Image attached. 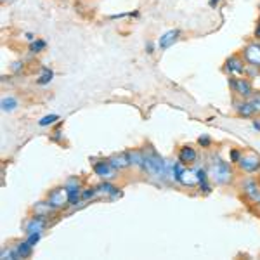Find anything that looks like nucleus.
<instances>
[{
    "label": "nucleus",
    "instance_id": "nucleus-1",
    "mask_svg": "<svg viewBox=\"0 0 260 260\" xmlns=\"http://www.w3.org/2000/svg\"><path fill=\"white\" fill-rule=\"evenodd\" d=\"M207 170L210 175V180L217 186H228L234 180V170L233 163L225 161L219 153H212L207 161Z\"/></svg>",
    "mask_w": 260,
    "mask_h": 260
},
{
    "label": "nucleus",
    "instance_id": "nucleus-2",
    "mask_svg": "<svg viewBox=\"0 0 260 260\" xmlns=\"http://www.w3.org/2000/svg\"><path fill=\"white\" fill-rule=\"evenodd\" d=\"M144 165H142V174L149 175V177H158V179H167V160L160 156L156 149L153 146H144Z\"/></svg>",
    "mask_w": 260,
    "mask_h": 260
},
{
    "label": "nucleus",
    "instance_id": "nucleus-3",
    "mask_svg": "<svg viewBox=\"0 0 260 260\" xmlns=\"http://www.w3.org/2000/svg\"><path fill=\"white\" fill-rule=\"evenodd\" d=\"M229 89L240 99H250L255 94L248 77H229Z\"/></svg>",
    "mask_w": 260,
    "mask_h": 260
},
{
    "label": "nucleus",
    "instance_id": "nucleus-4",
    "mask_svg": "<svg viewBox=\"0 0 260 260\" xmlns=\"http://www.w3.org/2000/svg\"><path fill=\"white\" fill-rule=\"evenodd\" d=\"M246 61L243 59V56H238V54H233L229 56L224 62V71L229 75V77H246Z\"/></svg>",
    "mask_w": 260,
    "mask_h": 260
},
{
    "label": "nucleus",
    "instance_id": "nucleus-5",
    "mask_svg": "<svg viewBox=\"0 0 260 260\" xmlns=\"http://www.w3.org/2000/svg\"><path fill=\"white\" fill-rule=\"evenodd\" d=\"M92 170L94 174L98 175L99 179L103 180H113L115 177H118V172L113 169V165L110 163V160H92Z\"/></svg>",
    "mask_w": 260,
    "mask_h": 260
},
{
    "label": "nucleus",
    "instance_id": "nucleus-6",
    "mask_svg": "<svg viewBox=\"0 0 260 260\" xmlns=\"http://www.w3.org/2000/svg\"><path fill=\"white\" fill-rule=\"evenodd\" d=\"M238 169L248 175L260 174V154L257 153H246L238 161Z\"/></svg>",
    "mask_w": 260,
    "mask_h": 260
},
{
    "label": "nucleus",
    "instance_id": "nucleus-7",
    "mask_svg": "<svg viewBox=\"0 0 260 260\" xmlns=\"http://www.w3.org/2000/svg\"><path fill=\"white\" fill-rule=\"evenodd\" d=\"M241 192L251 203H260V182L253 177H245L241 180Z\"/></svg>",
    "mask_w": 260,
    "mask_h": 260
},
{
    "label": "nucleus",
    "instance_id": "nucleus-8",
    "mask_svg": "<svg viewBox=\"0 0 260 260\" xmlns=\"http://www.w3.org/2000/svg\"><path fill=\"white\" fill-rule=\"evenodd\" d=\"M241 56H243V59L246 61V64L260 68V40L246 44L241 50Z\"/></svg>",
    "mask_w": 260,
    "mask_h": 260
},
{
    "label": "nucleus",
    "instance_id": "nucleus-9",
    "mask_svg": "<svg viewBox=\"0 0 260 260\" xmlns=\"http://www.w3.org/2000/svg\"><path fill=\"white\" fill-rule=\"evenodd\" d=\"M47 200L56 210H62L68 207V191H66V187H54L49 191Z\"/></svg>",
    "mask_w": 260,
    "mask_h": 260
},
{
    "label": "nucleus",
    "instance_id": "nucleus-10",
    "mask_svg": "<svg viewBox=\"0 0 260 260\" xmlns=\"http://www.w3.org/2000/svg\"><path fill=\"white\" fill-rule=\"evenodd\" d=\"M49 225V217L39 215V213H33V217H30L24 222V234H31V233H44V229Z\"/></svg>",
    "mask_w": 260,
    "mask_h": 260
},
{
    "label": "nucleus",
    "instance_id": "nucleus-11",
    "mask_svg": "<svg viewBox=\"0 0 260 260\" xmlns=\"http://www.w3.org/2000/svg\"><path fill=\"white\" fill-rule=\"evenodd\" d=\"M233 110L236 111V115L240 116V118H253V116H257V115H255L253 106L250 104L248 99L236 98L233 101Z\"/></svg>",
    "mask_w": 260,
    "mask_h": 260
},
{
    "label": "nucleus",
    "instance_id": "nucleus-12",
    "mask_svg": "<svg viewBox=\"0 0 260 260\" xmlns=\"http://www.w3.org/2000/svg\"><path fill=\"white\" fill-rule=\"evenodd\" d=\"M177 160L180 163H184V165H187V167L194 165V163L198 161V151H196L189 144L180 146V149H179V153H177Z\"/></svg>",
    "mask_w": 260,
    "mask_h": 260
},
{
    "label": "nucleus",
    "instance_id": "nucleus-13",
    "mask_svg": "<svg viewBox=\"0 0 260 260\" xmlns=\"http://www.w3.org/2000/svg\"><path fill=\"white\" fill-rule=\"evenodd\" d=\"M95 187H98L99 196H106V198H110L111 201L121 196L120 187H116L115 184L111 182V180H103V182H99Z\"/></svg>",
    "mask_w": 260,
    "mask_h": 260
},
{
    "label": "nucleus",
    "instance_id": "nucleus-14",
    "mask_svg": "<svg viewBox=\"0 0 260 260\" xmlns=\"http://www.w3.org/2000/svg\"><path fill=\"white\" fill-rule=\"evenodd\" d=\"M110 163L113 165V169H115L116 172H123L130 169V156H128V151H121V153H115L111 154L110 158Z\"/></svg>",
    "mask_w": 260,
    "mask_h": 260
},
{
    "label": "nucleus",
    "instance_id": "nucleus-15",
    "mask_svg": "<svg viewBox=\"0 0 260 260\" xmlns=\"http://www.w3.org/2000/svg\"><path fill=\"white\" fill-rule=\"evenodd\" d=\"M179 40H180V30H169V31L163 33L160 37V40H158V49L167 50L174 44H177Z\"/></svg>",
    "mask_w": 260,
    "mask_h": 260
},
{
    "label": "nucleus",
    "instance_id": "nucleus-16",
    "mask_svg": "<svg viewBox=\"0 0 260 260\" xmlns=\"http://www.w3.org/2000/svg\"><path fill=\"white\" fill-rule=\"evenodd\" d=\"M66 191H68V207L75 208H80L83 207V201H82V186H64Z\"/></svg>",
    "mask_w": 260,
    "mask_h": 260
},
{
    "label": "nucleus",
    "instance_id": "nucleus-17",
    "mask_svg": "<svg viewBox=\"0 0 260 260\" xmlns=\"http://www.w3.org/2000/svg\"><path fill=\"white\" fill-rule=\"evenodd\" d=\"M130 156V169L136 170H142V165H144V151L142 149H130L128 151Z\"/></svg>",
    "mask_w": 260,
    "mask_h": 260
},
{
    "label": "nucleus",
    "instance_id": "nucleus-18",
    "mask_svg": "<svg viewBox=\"0 0 260 260\" xmlns=\"http://www.w3.org/2000/svg\"><path fill=\"white\" fill-rule=\"evenodd\" d=\"M57 212L59 210H56V208L49 203V200L39 201V203H35V207H33V213H39V215H44V217H52L54 213H57Z\"/></svg>",
    "mask_w": 260,
    "mask_h": 260
},
{
    "label": "nucleus",
    "instance_id": "nucleus-19",
    "mask_svg": "<svg viewBox=\"0 0 260 260\" xmlns=\"http://www.w3.org/2000/svg\"><path fill=\"white\" fill-rule=\"evenodd\" d=\"M16 251L19 253V258H28V257H31V253H33V248L35 246H31L30 243H28L26 240L24 241H19V243H16Z\"/></svg>",
    "mask_w": 260,
    "mask_h": 260
},
{
    "label": "nucleus",
    "instance_id": "nucleus-20",
    "mask_svg": "<svg viewBox=\"0 0 260 260\" xmlns=\"http://www.w3.org/2000/svg\"><path fill=\"white\" fill-rule=\"evenodd\" d=\"M52 78H54V71L52 70H49V68H42V73H40V77L37 78V83L39 85H49L50 82H52Z\"/></svg>",
    "mask_w": 260,
    "mask_h": 260
},
{
    "label": "nucleus",
    "instance_id": "nucleus-21",
    "mask_svg": "<svg viewBox=\"0 0 260 260\" xmlns=\"http://www.w3.org/2000/svg\"><path fill=\"white\" fill-rule=\"evenodd\" d=\"M99 198V192H98V187H85L82 189V201L83 203H90L92 200Z\"/></svg>",
    "mask_w": 260,
    "mask_h": 260
},
{
    "label": "nucleus",
    "instance_id": "nucleus-22",
    "mask_svg": "<svg viewBox=\"0 0 260 260\" xmlns=\"http://www.w3.org/2000/svg\"><path fill=\"white\" fill-rule=\"evenodd\" d=\"M18 108V99L12 98V95H7V98L2 99V111L4 113H11Z\"/></svg>",
    "mask_w": 260,
    "mask_h": 260
},
{
    "label": "nucleus",
    "instance_id": "nucleus-23",
    "mask_svg": "<svg viewBox=\"0 0 260 260\" xmlns=\"http://www.w3.org/2000/svg\"><path fill=\"white\" fill-rule=\"evenodd\" d=\"M0 258L2 260H18L19 253L16 251V246H7V248H2V251H0Z\"/></svg>",
    "mask_w": 260,
    "mask_h": 260
},
{
    "label": "nucleus",
    "instance_id": "nucleus-24",
    "mask_svg": "<svg viewBox=\"0 0 260 260\" xmlns=\"http://www.w3.org/2000/svg\"><path fill=\"white\" fill-rule=\"evenodd\" d=\"M45 47H47V42L42 40V39H37V40L30 42V52H31V54H40V52H44Z\"/></svg>",
    "mask_w": 260,
    "mask_h": 260
},
{
    "label": "nucleus",
    "instance_id": "nucleus-25",
    "mask_svg": "<svg viewBox=\"0 0 260 260\" xmlns=\"http://www.w3.org/2000/svg\"><path fill=\"white\" fill-rule=\"evenodd\" d=\"M57 121H59V115H54V113H50V115L42 116V118L39 120V125H40V127H50V125L57 123Z\"/></svg>",
    "mask_w": 260,
    "mask_h": 260
},
{
    "label": "nucleus",
    "instance_id": "nucleus-26",
    "mask_svg": "<svg viewBox=\"0 0 260 260\" xmlns=\"http://www.w3.org/2000/svg\"><path fill=\"white\" fill-rule=\"evenodd\" d=\"M198 146L200 148H205V149L212 148V137L208 136V134H201L198 137Z\"/></svg>",
    "mask_w": 260,
    "mask_h": 260
},
{
    "label": "nucleus",
    "instance_id": "nucleus-27",
    "mask_svg": "<svg viewBox=\"0 0 260 260\" xmlns=\"http://www.w3.org/2000/svg\"><path fill=\"white\" fill-rule=\"evenodd\" d=\"M241 156H243V151L241 149L233 148V149L229 151V161L233 163V165H238V161L241 160Z\"/></svg>",
    "mask_w": 260,
    "mask_h": 260
},
{
    "label": "nucleus",
    "instance_id": "nucleus-28",
    "mask_svg": "<svg viewBox=\"0 0 260 260\" xmlns=\"http://www.w3.org/2000/svg\"><path fill=\"white\" fill-rule=\"evenodd\" d=\"M250 101V104L253 106V110H255V115H260V92H255L253 95L248 99Z\"/></svg>",
    "mask_w": 260,
    "mask_h": 260
},
{
    "label": "nucleus",
    "instance_id": "nucleus-29",
    "mask_svg": "<svg viewBox=\"0 0 260 260\" xmlns=\"http://www.w3.org/2000/svg\"><path fill=\"white\" fill-rule=\"evenodd\" d=\"M42 240V233H31V234H26V241L30 243L31 246H35L37 243Z\"/></svg>",
    "mask_w": 260,
    "mask_h": 260
},
{
    "label": "nucleus",
    "instance_id": "nucleus-30",
    "mask_svg": "<svg viewBox=\"0 0 260 260\" xmlns=\"http://www.w3.org/2000/svg\"><path fill=\"white\" fill-rule=\"evenodd\" d=\"M260 75V68H257V66H251V64H248V68H246V77L250 78H257Z\"/></svg>",
    "mask_w": 260,
    "mask_h": 260
},
{
    "label": "nucleus",
    "instance_id": "nucleus-31",
    "mask_svg": "<svg viewBox=\"0 0 260 260\" xmlns=\"http://www.w3.org/2000/svg\"><path fill=\"white\" fill-rule=\"evenodd\" d=\"M198 187H200V191L203 192V194H210V192H212V184H210V179L205 180V182H200V184H198Z\"/></svg>",
    "mask_w": 260,
    "mask_h": 260
},
{
    "label": "nucleus",
    "instance_id": "nucleus-32",
    "mask_svg": "<svg viewBox=\"0 0 260 260\" xmlns=\"http://www.w3.org/2000/svg\"><path fill=\"white\" fill-rule=\"evenodd\" d=\"M144 50L148 54H154V52H156V44H154V42H151V40H148V42H146V45H144Z\"/></svg>",
    "mask_w": 260,
    "mask_h": 260
},
{
    "label": "nucleus",
    "instance_id": "nucleus-33",
    "mask_svg": "<svg viewBox=\"0 0 260 260\" xmlns=\"http://www.w3.org/2000/svg\"><path fill=\"white\" fill-rule=\"evenodd\" d=\"M12 71H14V73H19V71H23V68H24V62L23 61H16V62H12Z\"/></svg>",
    "mask_w": 260,
    "mask_h": 260
},
{
    "label": "nucleus",
    "instance_id": "nucleus-34",
    "mask_svg": "<svg viewBox=\"0 0 260 260\" xmlns=\"http://www.w3.org/2000/svg\"><path fill=\"white\" fill-rule=\"evenodd\" d=\"M253 35H255V39L260 40V18L257 19V24H255V31H253Z\"/></svg>",
    "mask_w": 260,
    "mask_h": 260
},
{
    "label": "nucleus",
    "instance_id": "nucleus-35",
    "mask_svg": "<svg viewBox=\"0 0 260 260\" xmlns=\"http://www.w3.org/2000/svg\"><path fill=\"white\" fill-rule=\"evenodd\" d=\"M251 128H253V130H257V132H260V118L251 120Z\"/></svg>",
    "mask_w": 260,
    "mask_h": 260
},
{
    "label": "nucleus",
    "instance_id": "nucleus-36",
    "mask_svg": "<svg viewBox=\"0 0 260 260\" xmlns=\"http://www.w3.org/2000/svg\"><path fill=\"white\" fill-rule=\"evenodd\" d=\"M52 141L54 142H59L61 141V130H56V132L52 134Z\"/></svg>",
    "mask_w": 260,
    "mask_h": 260
},
{
    "label": "nucleus",
    "instance_id": "nucleus-37",
    "mask_svg": "<svg viewBox=\"0 0 260 260\" xmlns=\"http://www.w3.org/2000/svg\"><path fill=\"white\" fill-rule=\"evenodd\" d=\"M219 4H220V0H208V6H210L212 9H215V7L219 6Z\"/></svg>",
    "mask_w": 260,
    "mask_h": 260
},
{
    "label": "nucleus",
    "instance_id": "nucleus-38",
    "mask_svg": "<svg viewBox=\"0 0 260 260\" xmlns=\"http://www.w3.org/2000/svg\"><path fill=\"white\" fill-rule=\"evenodd\" d=\"M24 39H26L28 42H33V40H37V37L33 35V33H26V35H24Z\"/></svg>",
    "mask_w": 260,
    "mask_h": 260
},
{
    "label": "nucleus",
    "instance_id": "nucleus-39",
    "mask_svg": "<svg viewBox=\"0 0 260 260\" xmlns=\"http://www.w3.org/2000/svg\"><path fill=\"white\" fill-rule=\"evenodd\" d=\"M2 2H7V0H2Z\"/></svg>",
    "mask_w": 260,
    "mask_h": 260
},
{
    "label": "nucleus",
    "instance_id": "nucleus-40",
    "mask_svg": "<svg viewBox=\"0 0 260 260\" xmlns=\"http://www.w3.org/2000/svg\"><path fill=\"white\" fill-rule=\"evenodd\" d=\"M258 207H260V203H258Z\"/></svg>",
    "mask_w": 260,
    "mask_h": 260
}]
</instances>
